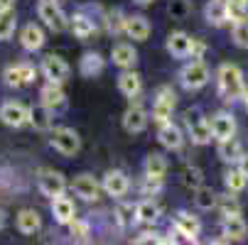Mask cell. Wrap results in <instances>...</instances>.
<instances>
[{
  "instance_id": "15",
  "label": "cell",
  "mask_w": 248,
  "mask_h": 245,
  "mask_svg": "<svg viewBox=\"0 0 248 245\" xmlns=\"http://www.w3.org/2000/svg\"><path fill=\"white\" fill-rule=\"evenodd\" d=\"M52 216H54V221H57L59 226H69V223L77 218V206H74V201L69 199V196H64V194L54 196V199H52Z\"/></svg>"
},
{
  "instance_id": "30",
  "label": "cell",
  "mask_w": 248,
  "mask_h": 245,
  "mask_svg": "<svg viewBox=\"0 0 248 245\" xmlns=\"http://www.w3.org/2000/svg\"><path fill=\"white\" fill-rule=\"evenodd\" d=\"M116 223H118V228H133L135 223H138V203H130V201H121L118 206H116Z\"/></svg>"
},
{
  "instance_id": "31",
  "label": "cell",
  "mask_w": 248,
  "mask_h": 245,
  "mask_svg": "<svg viewBox=\"0 0 248 245\" xmlns=\"http://www.w3.org/2000/svg\"><path fill=\"white\" fill-rule=\"evenodd\" d=\"M217 155H219V159H221V162L236 164V159L243 155V150H241V143H238L236 137H229V140H219Z\"/></svg>"
},
{
  "instance_id": "39",
  "label": "cell",
  "mask_w": 248,
  "mask_h": 245,
  "mask_svg": "<svg viewBox=\"0 0 248 245\" xmlns=\"http://www.w3.org/2000/svg\"><path fill=\"white\" fill-rule=\"evenodd\" d=\"M167 13H170L172 20H187L189 13H192V3L189 0H172L167 5Z\"/></svg>"
},
{
  "instance_id": "47",
  "label": "cell",
  "mask_w": 248,
  "mask_h": 245,
  "mask_svg": "<svg viewBox=\"0 0 248 245\" xmlns=\"http://www.w3.org/2000/svg\"><path fill=\"white\" fill-rule=\"evenodd\" d=\"M236 167H238V169L246 174V177H248V152H243V155L236 159Z\"/></svg>"
},
{
  "instance_id": "51",
  "label": "cell",
  "mask_w": 248,
  "mask_h": 245,
  "mask_svg": "<svg viewBox=\"0 0 248 245\" xmlns=\"http://www.w3.org/2000/svg\"><path fill=\"white\" fill-rule=\"evenodd\" d=\"M5 226V216H3V211H0V228Z\"/></svg>"
},
{
  "instance_id": "46",
  "label": "cell",
  "mask_w": 248,
  "mask_h": 245,
  "mask_svg": "<svg viewBox=\"0 0 248 245\" xmlns=\"http://www.w3.org/2000/svg\"><path fill=\"white\" fill-rule=\"evenodd\" d=\"M204 52H206V44H204V42H199V40H194V49H192V59H202V57H204Z\"/></svg>"
},
{
  "instance_id": "40",
  "label": "cell",
  "mask_w": 248,
  "mask_h": 245,
  "mask_svg": "<svg viewBox=\"0 0 248 245\" xmlns=\"http://www.w3.org/2000/svg\"><path fill=\"white\" fill-rule=\"evenodd\" d=\"M231 37H233V44H236V47L248 49V20L233 22V27H231Z\"/></svg>"
},
{
  "instance_id": "23",
  "label": "cell",
  "mask_w": 248,
  "mask_h": 245,
  "mask_svg": "<svg viewBox=\"0 0 248 245\" xmlns=\"http://www.w3.org/2000/svg\"><path fill=\"white\" fill-rule=\"evenodd\" d=\"M157 140H160V145L167 147V150H180L182 143H185V135H182L180 128H177V125L170 120V123H162V125H160Z\"/></svg>"
},
{
  "instance_id": "14",
  "label": "cell",
  "mask_w": 248,
  "mask_h": 245,
  "mask_svg": "<svg viewBox=\"0 0 248 245\" xmlns=\"http://www.w3.org/2000/svg\"><path fill=\"white\" fill-rule=\"evenodd\" d=\"M165 47H167V52H170L174 59H187V57H192L194 37H189V34L182 32V29H177V32H172L170 37H167Z\"/></svg>"
},
{
  "instance_id": "50",
  "label": "cell",
  "mask_w": 248,
  "mask_h": 245,
  "mask_svg": "<svg viewBox=\"0 0 248 245\" xmlns=\"http://www.w3.org/2000/svg\"><path fill=\"white\" fill-rule=\"evenodd\" d=\"M133 3H138V5H150V3H155V0H133Z\"/></svg>"
},
{
  "instance_id": "1",
  "label": "cell",
  "mask_w": 248,
  "mask_h": 245,
  "mask_svg": "<svg viewBox=\"0 0 248 245\" xmlns=\"http://www.w3.org/2000/svg\"><path fill=\"white\" fill-rule=\"evenodd\" d=\"M217 84H219V96L226 103L241 101L243 91H246V81H243V72L236 64H221L217 72Z\"/></svg>"
},
{
  "instance_id": "7",
  "label": "cell",
  "mask_w": 248,
  "mask_h": 245,
  "mask_svg": "<svg viewBox=\"0 0 248 245\" xmlns=\"http://www.w3.org/2000/svg\"><path fill=\"white\" fill-rule=\"evenodd\" d=\"M3 79H5V84H8L10 88H22V86H27V84H32L34 79H37V69H34L32 64H27V61L10 64V66L5 69Z\"/></svg>"
},
{
  "instance_id": "10",
  "label": "cell",
  "mask_w": 248,
  "mask_h": 245,
  "mask_svg": "<svg viewBox=\"0 0 248 245\" xmlns=\"http://www.w3.org/2000/svg\"><path fill=\"white\" fill-rule=\"evenodd\" d=\"M37 187L45 196L54 199L59 194L66 191V179L62 172H54V169H40V177H37Z\"/></svg>"
},
{
  "instance_id": "12",
  "label": "cell",
  "mask_w": 248,
  "mask_h": 245,
  "mask_svg": "<svg viewBox=\"0 0 248 245\" xmlns=\"http://www.w3.org/2000/svg\"><path fill=\"white\" fill-rule=\"evenodd\" d=\"M103 191L113 196V199H123L130 189V179H128V174L121 172V169H111V172H106L103 174Z\"/></svg>"
},
{
  "instance_id": "27",
  "label": "cell",
  "mask_w": 248,
  "mask_h": 245,
  "mask_svg": "<svg viewBox=\"0 0 248 245\" xmlns=\"http://www.w3.org/2000/svg\"><path fill=\"white\" fill-rule=\"evenodd\" d=\"M69 29L74 32L77 40H89V37L96 34V22L86 13H77L72 20H69Z\"/></svg>"
},
{
  "instance_id": "4",
  "label": "cell",
  "mask_w": 248,
  "mask_h": 245,
  "mask_svg": "<svg viewBox=\"0 0 248 245\" xmlns=\"http://www.w3.org/2000/svg\"><path fill=\"white\" fill-rule=\"evenodd\" d=\"M37 15L45 22V27L52 29V32H64L69 27V17L57 5V0H40L37 3Z\"/></svg>"
},
{
  "instance_id": "17",
  "label": "cell",
  "mask_w": 248,
  "mask_h": 245,
  "mask_svg": "<svg viewBox=\"0 0 248 245\" xmlns=\"http://www.w3.org/2000/svg\"><path fill=\"white\" fill-rule=\"evenodd\" d=\"M211 132H214V140H229L236 137V118L226 111H219L211 115Z\"/></svg>"
},
{
  "instance_id": "9",
  "label": "cell",
  "mask_w": 248,
  "mask_h": 245,
  "mask_svg": "<svg viewBox=\"0 0 248 245\" xmlns=\"http://www.w3.org/2000/svg\"><path fill=\"white\" fill-rule=\"evenodd\" d=\"M40 72L45 74L47 81H54V84H66L69 74H72V69H69V64L57 57V54H49L42 59V66H40Z\"/></svg>"
},
{
  "instance_id": "49",
  "label": "cell",
  "mask_w": 248,
  "mask_h": 245,
  "mask_svg": "<svg viewBox=\"0 0 248 245\" xmlns=\"http://www.w3.org/2000/svg\"><path fill=\"white\" fill-rule=\"evenodd\" d=\"M241 101H243V106H246V111H248V86H246V91H243V98H241Z\"/></svg>"
},
{
  "instance_id": "35",
  "label": "cell",
  "mask_w": 248,
  "mask_h": 245,
  "mask_svg": "<svg viewBox=\"0 0 248 245\" xmlns=\"http://www.w3.org/2000/svg\"><path fill=\"white\" fill-rule=\"evenodd\" d=\"M224 184H226V189H229L231 194H241V191L246 189V184H248V177H246L238 167H231V169H226V174H224Z\"/></svg>"
},
{
  "instance_id": "38",
  "label": "cell",
  "mask_w": 248,
  "mask_h": 245,
  "mask_svg": "<svg viewBox=\"0 0 248 245\" xmlns=\"http://www.w3.org/2000/svg\"><path fill=\"white\" fill-rule=\"evenodd\" d=\"M226 3H229V20H231V25L241 22V20H248V0H226Z\"/></svg>"
},
{
  "instance_id": "42",
  "label": "cell",
  "mask_w": 248,
  "mask_h": 245,
  "mask_svg": "<svg viewBox=\"0 0 248 245\" xmlns=\"http://www.w3.org/2000/svg\"><path fill=\"white\" fill-rule=\"evenodd\" d=\"M182 182H185V187H189L194 191V189H199L204 184V172L199 167H187L185 174H182Z\"/></svg>"
},
{
  "instance_id": "13",
  "label": "cell",
  "mask_w": 248,
  "mask_h": 245,
  "mask_svg": "<svg viewBox=\"0 0 248 245\" xmlns=\"http://www.w3.org/2000/svg\"><path fill=\"white\" fill-rule=\"evenodd\" d=\"M72 191L84 201H96L103 191V184L93 177V174H79V177L74 179V184H72Z\"/></svg>"
},
{
  "instance_id": "25",
  "label": "cell",
  "mask_w": 248,
  "mask_h": 245,
  "mask_svg": "<svg viewBox=\"0 0 248 245\" xmlns=\"http://www.w3.org/2000/svg\"><path fill=\"white\" fill-rule=\"evenodd\" d=\"M30 123H32L34 130L47 132V130L54 128V111L47 108L45 103H40V106H32V108H30Z\"/></svg>"
},
{
  "instance_id": "36",
  "label": "cell",
  "mask_w": 248,
  "mask_h": 245,
  "mask_svg": "<svg viewBox=\"0 0 248 245\" xmlns=\"http://www.w3.org/2000/svg\"><path fill=\"white\" fill-rule=\"evenodd\" d=\"M17 27V15L15 8L13 10H0V42H8Z\"/></svg>"
},
{
  "instance_id": "22",
  "label": "cell",
  "mask_w": 248,
  "mask_h": 245,
  "mask_svg": "<svg viewBox=\"0 0 248 245\" xmlns=\"http://www.w3.org/2000/svg\"><path fill=\"white\" fill-rule=\"evenodd\" d=\"M40 103H45V106L52 108V111L64 108V106H66V96H64L62 84L47 81V86H42V91H40Z\"/></svg>"
},
{
  "instance_id": "33",
  "label": "cell",
  "mask_w": 248,
  "mask_h": 245,
  "mask_svg": "<svg viewBox=\"0 0 248 245\" xmlns=\"http://www.w3.org/2000/svg\"><path fill=\"white\" fill-rule=\"evenodd\" d=\"M160 218V203L155 199H143L138 201V223H155Z\"/></svg>"
},
{
  "instance_id": "18",
  "label": "cell",
  "mask_w": 248,
  "mask_h": 245,
  "mask_svg": "<svg viewBox=\"0 0 248 245\" xmlns=\"http://www.w3.org/2000/svg\"><path fill=\"white\" fill-rule=\"evenodd\" d=\"M45 42H47V37H45V29H42L40 25L30 22V25L22 27V32H20V44H22L25 52H40V49L45 47Z\"/></svg>"
},
{
  "instance_id": "24",
  "label": "cell",
  "mask_w": 248,
  "mask_h": 245,
  "mask_svg": "<svg viewBox=\"0 0 248 245\" xmlns=\"http://www.w3.org/2000/svg\"><path fill=\"white\" fill-rule=\"evenodd\" d=\"M204 17H206L209 25H214V27H221V25L231 22L229 20V3L226 0H209L206 8H204Z\"/></svg>"
},
{
  "instance_id": "26",
  "label": "cell",
  "mask_w": 248,
  "mask_h": 245,
  "mask_svg": "<svg viewBox=\"0 0 248 245\" xmlns=\"http://www.w3.org/2000/svg\"><path fill=\"white\" fill-rule=\"evenodd\" d=\"M111 59H113V64L121 66V69H133V66L138 64V52H135L133 44L118 42V44L111 49Z\"/></svg>"
},
{
  "instance_id": "34",
  "label": "cell",
  "mask_w": 248,
  "mask_h": 245,
  "mask_svg": "<svg viewBox=\"0 0 248 245\" xmlns=\"http://www.w3.org/2000/svg\"><path fill=\"white\" fill-rule=\"evenodd\" d=\"M143 169H145V177H155V179H165V174H167V162L162 155L157 152H150L143 162Z\"/></svg>"
},
{
  "instance_id": "6",
  "label": "cell",
  "mask_w": 248,
  "mask_h": 245,
  "mask_svg": "<svg viewBox=\"0 0 248 245\" xmlns=\"http://www.w3.org/2000/svg\"><path fill=\"white\" fill-rule=\"evenodd\" d=\"M172 231L180 235L182 240H187V243H197L199 240V233H202V223L189 211H177L174 214V221H172Z\"/></svg>"
},
{
  "instance_id": "20",
  "label": "cell",
  "mask_w": 248,
  "mask_h": 245,
  "mask_svg": "<svg viewBox=\"0 0 248 245\" xmlns=\"http://www.w3.org/2000/svg\"><path fill=\"white\" fill-rule=\"evenodd\" d=\"M150 22L145 15H128L125 20V34L133 40V42H145L150 37Z\"/></svg>"
},
{
  "instance_id": "19",
  "label": "cell",
  "mask_w": 248,
  "mask_h": 245,
  "mask_svg": "<svg viewBox=\"0 0 248 245\" xmlns=\"http://www.w3.org/2000/svg\"><path fill=\"white\" fill-rule=\"evenodd\" d=\"M221 231L229 240H246L248 223L243 221L241 214H229V216H221Z\"/></svg>"
},
{
  "instance_id": "44",
  "label": "cell",
  "mask_w": 248,
  "mask_h": 245,
  "mask_svg": "<svg viewBox=\"0 0 248 245\" xmlns=\"http://www.w3.org/2000/svg\"><path fill=\"white\" fill-rule=\"evenodd\" d=\"M135 243H138V245H148V243H155V245H157V243H167V238L160 235L157 231H145V233H140V235L135 238Z\"/></svg>"
},
{
  "instance_id": "16",
  "label": "cell",
  "mask_w": 248,
  "mask_h": 245,
  "mask_svg": "<svg viewBox=\"0 0 248 245\" xmlns=\"http://www.w3.org/2000/svg\"><path fill=\"white\" fill-rule=\"evenodd\" d=\"M187 132H189V140L194 145H206L211 143V137H214V132H211V120L209 118H187Z\"/></svg>"
},
{
  "instance_id": "21",
  "label": "cell",
  "mask_w": 248,
  "mask_h": 245,
  "mask_svg": "<svg viewBox=\"0 0 248 245\" xmlns=\"http://www.w3.org/2000/svg\"><path fill=\"white\" fill-rule=\"evenodd\" d=\"M118 91L130 101L138 98L143 93V79H140V74H135L133 69H123V74L118 76Z\"/></svg>"
},
{
  "instance_id": "3",
  "label": "cell",
  "mask_w": 248,
  "mask_h": 245,
  "mask_svg": "<svg viewBox=\"0 0 248 245\" xmlns=\"http://www.w3.org/2000/svg\"><path fill=\"white\" fill-rule=\"evenodd\" d=\"M49 143L64 157H74L81 150V137H79V132L74 128H57V130H52V140H49Z\"/></svg>"
},
{
  "instance_id": "43",
  "label": "cell",
  "mask_w": 248,
  "mask_h": 245,
  "mask_svg": "<svg viewBox=\"0 0 248 245\" xmlns=\"http://www.w3.org/2000/svg\"><path fill=\"white\" fill-rule=\"evenodd\" d=\"M69 233H72V238H77V240H89L91 228H89V223H86V221L74 218L72 223H69Z\"/></svg>"
},
{
  "instance_id": "37",
  "label": "cell",
  "mask_w": 248,
  "mask_h": 245,
  "mask_svg": "<svg viewBox=\"0 0 248 245\" xmlns=\"http://www.w3.org/2000/svg\"><path fill=\"white\" fill-rule=\"evenodd\" d=\"M125 20H128V15L116 8L106 15V27H108L111 34H125Z\"/></svg>"
},
{
  "instance_id": "32",
  "label": "cell",
  "mask_w": 248,
  "mask_h": 245,
  "mask_svg": "<svg viewBox=\"0 0 248 245\" xmlns=\"http://www.w3.org/2000/svg\"><path fill=\"white\" fill-rule=\"evenodd\" d=\"M219 203V194L211 189V187H199L194 189V206L199 208V211H211V208H217Z\"/></svg>"
},
{
  "instance_id": "48",
  "label": "cell",
  "mask_w": 248,
  "mask_h": 245,
  "mask_svg": "<svg viewBox=\"0 0 248 245\" xmlns=\"http://www.w3.org/2000/svg\"><path fill=\"white\" fill-rule=\"evenodd\" d=\"M15 8V0H0V10H13Z\"/></svg>"
},
{
  "instance_id": "29",
  "label": "cell",
  "mask_w": 248,
  "mask_h": 245,
  "mask_svg": "<svg viewBox=\"0 0 248 245\" xmlns=\"http://www.w3.org/2000/svg\"><path fill=\"white\" fill-rule=\"evenodd\" d=\"M15 223H17V231L22 235H34L42 228V218H40V214L34 211V208H22V211L17 214Z\"/></svg>"
},
{
  "instance_id": "2",
  "label": "cell",
  "mask_w": 248,
  "mask_h": 245,
  "mask_svg": "<svg viewBox=\"0 0 248 245\" xmlns=\"http://www.w3.org/2000/svg\"><path fill=\"white\" fill-rule=\"evenodd\" d=\"M209 81H211V72H209V66H206L202 59H192L189 64H185V66L180 69V84H182L187 91H199V88H204Z\"/></svg>"
},
{
  "instance_id": "5",
  "label": "cell",
  "mask_w": 248,
  "mask_h": 245,
  "mask_svg": "<svg viewBox=\"0 0 248 245\" xmlns=\"http://www.w3.org/2000/svg\"><path fill=\"white\" fill-rule=\"evenodd\" d=\"M174 106H177V93H174L170 86L157 88V93H155V103H153V120H155L157 125L170 123V120H172V111H174Z\"/></svg>"
},
{
  "instance_id": "11",
  "label": "cell",
  "mask_w": 248,
  "mask_h": 245,
  "mask_svg": "<svg viewBox=\"0 0 248 245\" xmlns=\"http://www.w3.org/2000/svg\"><path fill=\"white\" fill-rule=\"evenodd\" d=\"M148 120H150V113L140 106V103H133L130 101V106L123 113V128H125V132H130V135L143 132L148 128Z\"/></svg>"
},
{
  "instance_id": "8",
  "label": "cell",
  "mask_w": 248,
  "mask_h": 245,
  "mask_svg": "<svg viewBox=\"0 0 248 245\" xmlns=\"http://www.w3.org/2000/svg\"><path fill=\"white\" fill-rule=\"evenodd\" d=\"M0 120L8 128H25L30 123V108L20 101H5L0 106Z\"/></svg>"
},
{
  "instance_id": "28",
  "label": "cell",
  "mask_w": 248,
  "mask_h": 245,
  "mask_svg": "<svg viewBox=\"0 0 248 245\" xmlns=\"http://www.w3.org/2000/svg\"><path fill=\"white\" fill-rule=\"evenodd\" d=\"M103 66H106V61H103V57L98 52H86L79 59V74L86 76V79H96L103 72Z\"/></svg>"
},
{
  "instance_id": "45",
  "label": "cell",
  "mask_w": 248,
  "mask_h": 245,
  "mask_svg": "<svg viewBox=\"0 0 248 245\" xmlns=\"http://www.w3.org/2000/svg\"><path fill=\"white\" fill-rule=\"evenodd\" d=\"M160 189H162V179L145 177V182H143V191H145V196H153V194H157Z\"/></svg>"
},
{
  "instance_id": "41",
  "label": "cell",
  "mask_w": 248,
  "mask_h": 245,
  "mask_svg": "<svg viewBox=\"0 0 248 245\" xmlns=\"http://www.w3.org/2000/svg\"><path fill=\"white\" fill-rule=\"evenodd\" d=\"M217 208H219V214H221V216H229V214H241V203H238V199H236L231 191H229L226 196H219Z\"/></svg>"
}]
</instances>
